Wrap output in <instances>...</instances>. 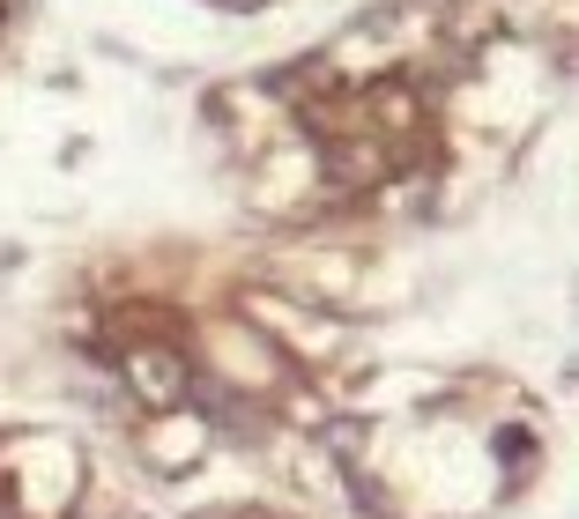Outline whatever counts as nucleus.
Wrapping results in <instances>:
<instances>
[{
    "mask_svg": "<svg viewBox=\"0 0 579 519\" xmlns=\"http://www.w3.org/2000/svg\"><path fill=\"white\" fill-rule=\"evenodd\" d=\"M126 378H134L149 401H178L186 394V364H178L172 349H134V356H126Z\"/></svg>",
    "mask_w": 579,
    "mask_h": 519,
    "instance_id": "obj_1",
    "label": "nucleus"
}]
</instances>
